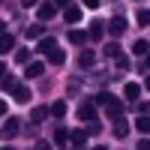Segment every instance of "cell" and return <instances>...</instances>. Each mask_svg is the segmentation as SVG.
<instances>
[{
	"label": "cell",
	"instance_id": "obj_36",
	"mask_svg": "<svg viewBox=\"0 0 150 150\" xmlns=\"http://www.w3.org/2000/svg\"><path fill=\"white\" fill-rule=\"evenodd\" d=\"M21 6H27V9H30V6H36V0H21Z\"/></svg>",
	"mask_w": 150,
	"mask_h": 150
},
{
	"label": "cell",
	"instance_id": "obj_21",
	"mask_svg": "<svg viewBox=\"0 0 150 150\" xmlns=\"http://www.w3.org/2000/svg\"><path fill=\"white\" fill-rule=\"evenodd\" d=\"M45 117H48V108H45V105H39V108H33V114H30V120H33V123H42Z\"/></svg>",
	"mask_w": 150,
	"mask_h": 150
},
{
	"label": "cell",
	"instance_id": "obj_11",
	"mask_svg": "<svg viewBox=\"0 0 150 150\" xmlns=\"http://www.w3.org/2000/svg\"><path fill=\"white\" fill-rule=\"evenodd\" d=\"M63 15H66V21H69V24H78V21H81V6H72V3H69Z\"/></svg>",
	"mask_w": 150,
	"mask_h": 150
},
{
	"label": "cell",
	"instance_id": "obj_38",
	"mask_svg": "<svg viewBox=\"0 0 150 150\" xmlns=\"http://www.w3.org/2000/svg\"><path fill=\"white\" fill-rule=\"evenodd\" d=\"M144 90H150V75H147V78H144Z\"/></svg>",
	"mask_w": 150,
	"mask_h": 150
},
{
	"label": "cell",
	"instance_id": "obj_23",
	"mask_svg": "<svg viewBox=\"0 0 150 150\" xmlns=\"http://www.w3.org/2000/svg\"><path fill=\"white\" fill-rule=\"evenodd\" d=\"M69 141V129H63V126H60L57 132H54V144H66Z\"/></svg>",
	"mask_w": 150,
	"mask_h": 150
},
{
	"label": "cell",
	"instance_id": "obj_33",
	"mask_svg": "<svg viewBox=\"0 0 150 150\" xmlns=\"http://www.w3.org/2000/svg\"><path fill=\"white\" fill-rule=\"evenodd\" d=\"M69 3H72V0H54V6H63V9H66Z\"/></svg>",
	"mask_w": 150,
	"mask_h": 150
},
{
	"label": "cell",
	"instance_id": "obj_15",
	"mask_svg": "<svg viewBox=\"0 0 150 150\" xmlns=\"http://www.w3.org/2000/svg\"><path fill=\"white\" fill-rule=\"evenodd\" d=\"M42 33H45L42 24H30V27L24 30V36H30V39H42Z\"/></svg>",
	"mask_w": 150,
	"mask_h": 150
},
{
	"label": "cell",
	"instance_id": "obj_9",
	"mask_svg": "<svg viewBox=\"0 0 150 150\" xmlns=\"http://www.w3.org/2000/svg\"><path fill=\"white\" fill-rule=\"evenodd\" d=\"M78 63H81L84 69H90V66L96 63V54H93V48H84V51H81V57H78Z\"/></svg>",
	"mask_w": 150,
	"mask_h": 150
},
{
	"label": "cell",
	"instance_id": "obj_17",
	"mask_svg": "<svg viewBox=\"0 0 150 150\" xmlns=\"http://www.w3.org/2000/svg\"><path fill=\"white\" fill-rule=\"evenodd\" d=\"M69 42L72 45H84L87 42V33L84 30H69Z\"/></svg>",
	"mask_w": 150,
	"mask_h": 150
},
{
	"label": "cell",
	"instance_id": "obj_35",
	"mask_svg": "<svg viewBox=\"0 0 150 150\" xmlns=\"http://www.w3.org/2000/svg\"><path fill=\"white\" fill-rule=\"evenodd\" d=\"M0 117H6V102L0 99Z\"/></svg>",
	"mask_w": 150,
	"mask_h": 150
},
{
	"label": "cell",
	"instance_id": "obj_5",
	"mask_svg": "<svg viewBox=\"0 0 150 150\" xmlns=\"http://www.w3.org/2000/svg\"><path fill=\"white\" fill-rule=\"evenodd\" d=\"M123 96H126L129 102H138V99H141V84H135V81H129L126 87H123Z\"/></svg>",
	"mask_w": 150,
	"mask_h": 150
},
{
	"label": "cell",
	"instance_id": "obj_16",
	"mask_svg": "<svg viewBox=\"0 0 150 150\" xmlns=\"http://www.w3.org/2000/svg\"><path fill=\"white\" fill-rule=\"evenodd\" d=\"M114 135H117V138H126V135H129V123L123 120V117L114 123Z\"/></svg>",
	"mask_w": 150,
	"mask_h": 150
},
{
	"label": "cell",
	"instance_id": "obj_27",
	"mask_svg": "<svg viewBox=\"0 0 150 150\" xmlns=\"http://www.w3.org/2000/svg\"><path fill=\"white\" fill-rule=\"evenodd\" d=\"M15 60H18V63L24 66V63H27V60H30V51H27V48H21V51L15 54Z\"/></svg>",
	"mask_w": 150,
	"mask_h": 150
},
{
	"label": "cell",
	"instance_id": "obj_14",
	"mask_svg": "<svg viewBox=\"0 0 150 150\" xmlns=\"http://www.w3.org/2000/svg\"><path fill=\"white\" fill-rule=\"evenodd\" d=\"M105 111H108V114H111V117H120V114H123V105H120V99L114 96V99H111V102L105 105Z\"/></svg>",
	"mask_w": 150,
	"mask_h": 150
},
{
	"label": "cell",
	"instance_id": "obj_3",
	"mask_svg": "<svg viewBox=\"0 0 150 150\" xmlns=\"http://www.w3.org/2000/svg\"><path fill=\"white\" fill-rule=\"evenodd\" d=\"M78 117L87 120V123H93V120H96V102H93V99H90V102H84V105L78 108Z\"/></svg>",
	"mask_w": 150,
	"mask_h": 150
},
{
	"label": "cell",
	"instance_id": "obj_41",
	"mask_svg": "<svg viewBox=\"0 0 150 150\" xmlns=\"http://www.w3.org/2000/svg\"><path fill=\"white\" fill-rule=\"evenodd\" d=\"M93 150H105V147H93Z\"/></svg>",
	"mask_w": 150,
	"mask_h": 150
},
{
	"label": "cell",
	"instance_id": "obj_18",
	"mask_svg": "<svg viewBox=\"0 0 150 150\" xmlns=\"http://www.w3.org/2000/svg\"><path fill=\"white\" fill-rule=\"evenodd\" d=\"M54 12H57V6H54V3H42V6H39V18H42V21H48Z\"/></svg>",
	"mask_w": 150,
	"mask_h": 150
},
{
	"label": "cell",
	"instance_id": "obj_6",
	"mask_svg": "<svg viewBox=\"0 0 150 150\" xmlns=\"http://www.w3.org/2000/svg\"><path fill=\"white\" fill-rule=\"evenodd\" d=\"M48 60H51L54 66H63V63H66V51H63V48H57V45H54L51 51H48Z\"/></svg>",
	"mask_w": 150,
	"mask_h": 150
},
{
	"label": "cell",
	"instance_id": "obj_13",
	"mask_svg": "<svg viewBox=\"0 0 150 150\" xmlns=\"http://www.w3.org/2000/svg\"><path fill=\"white\" fill-rule=\"evenodd\" d=\"M48 114L57 117V120H60V117H66V102H63V99H60V102H54L51 108H48Z\"/></svg>",
	"mask_w": 150,
	"mask_h": 150
},
{
	"label": "cell",
	"instance_id": "obj_1",
	"mask_svg": "<svg viewBox=\"0 0 150 150\" xmlns=\"http://www.w3.org/2000/svg\"><path fill=\"white\" fill-rule=\"evenodd\" d=\"M18 129H21V123H18V117H6L3 120V126H0V138H15L18 135Z\"/></svg>",
	"mask_w": 150,
	"mask_h": 150
},
{
	"label": "cell",
	"instance_id": "obj_8",
	"mask_svg": "<svg viewBox=\"0 0 150 150\" xmlns=\"http://www.w3.org/2000/svg\"><path fill=\"white\" fill-rule=\"evenodd\" d=\"M102 33H105V21H93L90 24V30H87V36H90V39H102Z\"/></svg>",
	"mask_w": 150,
	"mask_h": 150
},
{
	"label": "cell",
	"instance_id": "obj_19",
	"mask_svg": "<svg viewBox=\"0 0 150 150\" xmlns=\"http://www.w3.org/2000/svg\"><path fill=\"white\" fill-rule=\"evenodd\" d=\"M135 129H138L141 135H147V132H150V117H147V114H141L138 120H135Z\"/></svg>",
	"mask_w": 150,
	"mask_h": 150
},
{
	"label": "cell",
	"instance_id": "obj_40",
	"mask_svg": "<svg viewBox=\"0 0 150 150\" xmlns=\"http://www.w3.org/2000/svg\"><path fill=\"white\" fill-rule=\"evenodd\" d=\"M0 150H12V147H9V144H3V147H0Z\"/></svg>",
	"mask_w": 150,
	"mask_h": 150
},
{
	"label": "cell",
	"instance_id": "obj_4",
	"mask_svg": "<svg viewBox=\"0 0 150 150\" xmlns=\"http://www.w3.org/2000/svg\"><path fill=\"white\" fill-rule=\"evenodd\" d=\"M30 87L27 84H15V87H12V99H15V102H30Z\"/></svg>",
	"mask_w": 150,
	"mask_h": 150
},
{
	"label": "cell",
	"instance_id": "obj_28",
	"mask_svg": "<svg viewBox=\"0 0 150 150\" xmlns=\"http://www.w3.org/2000/svg\"><path fill=\"white\" fill-rule=\"evenodd\" d=\"M0 84H3V87H6V90H12V87H15L18 81H15V78H12V75H3V78H0Z\"/></svg>",
	"mask_w": 150,
	"mask_h": 150
},
{
	"label": "cell",
	"instance_id": "obj_30",
	"mask_svg": "<svg viewBox=\"0 0 150 150\" xmlns=\"http://www.w3.org/2000/svg\"><path fill=\"white\" fill-rule=\"evenodd\" d=\"M99 129H102V126H99V123L93 120V123H90V126H87V135H99Z\"/></svg>",
	"mask_w": 150,
	"mask_h": 150
},
{
	"label": "cell",
	"instance_id": "obj_12",
	"mask_svg": "<svg viewBox=\"0 0 150 150\" xmlns=\"http://www.w3.org/2000/svg\"><path fill=\"white\" fill-rule=\"evenodd\" d=\"M69 141H72L75 147H84V141H87V132H84V129H72V132H69Z\"/></svg>",
	"mask_w": 150,
	"mask_h": 150
},
{
	"label": "cell",
	"instance_id": "obj_37",
	"mask_svg": "<svg viewBox=\"0 0 150 150\" xmlns=\"http://www.w3.org/2000/svg\"><path fill=\"white\" fill-rule=\"evenodd\" d=\"M144 66H147V69H150V51H147V54H144Z\"/></svg>",
	"mask_w": 150,
	"mask_h": 150
},
{
	"label": "cell",
	"instance_id": "obj_20",
	"mask_svg": "<svg viewBox=\"0 0 150 150\" xmlns=\"http://www.w3.org/2000/svg\"><path fill=\"white\" fill-rule=\"evenodd\" d=\"M147 51H150V45H147V39H138V42L132 45V54H138V57H144Z\"/></svg>",
	"mask_w": 150,
	"mask_h": 150
},
{
	"label": "cell",
	"instance_id": "obj_24",
	"mask_svg": "<svg viewBox=\"0 0 150 150\" xmlns=\"http://www.w3.org/2000/svg\"><path fill=\"white\" fill-rule=\"evenodd\" d=\"M54 45H57V42L51 39V36H48V39H39V51H42V54H48V51H51Z\"/></svg>",
	"mask_w": 150,
	"mask_h": 150
},
{
	"label": "cell",
	"instance_id": "obj_39",
	"mask_svg": "<svg viewBox=\"0 0 150 150\" xmlns=\"http://www.w3.org/2000/svg\"><path fill=\"white\" fill-rule=\"evenodd\" d=\"M3 75H6V66H3V63H0V78H3Z\"/></svg>",
	"mask_w": 150,
	"mask_h": 150
},
{
	"label": "cell",
	"instance_id": "obj_2",
	"mask_svg": "<svg viewBox=\"0 0 150 150\" xmlns=\"http://www.w3.org/2000/svg\"><path fill=\"white\" fill-rule=\"evenodd\" d=\"M105 30H108L111 36H123V30H126V18H123V15H114L111 21H105Z\"/></svg>",
	"mask_w": 150,
	"mask_h": 150
},
{
	"label": "cell",
	"instance_id": "obj_26",
	"mask_svg": "<svg viewBox=\"0 0 150 150\" xmlns=\"http://www.w3.org/2000/svg\"><path fill=\"white\" fill-rule=\"evenodd\" d=\"M105 54H108V57H117V54H120V45H117V42H108V45H105Z\"/></svg>",
	"mask_w": 150,
	"mask_h": 150
},
{
	"label": "cell",
	"instance_id": "obj_10",
	"mask_svg": "<svg viewBox=\"0 0 150 150\" xmlns=\"http://www.w3.org/2000/svg\"><path fill=\"white\" fill-rule=\"evenodd\" d=\"M42 72H45V66L39 63V60H33V63H27V69H24V75H27V78H39Z\"/></svg>",
	"mask_w": 150,
	"mask_h": 150
},
{
	"label": "cell",
	"instance_id": "obj_22",
	"mask_svg": "<svg viewBox=\"0 0 150 150\" xmlns=\"http://www.w3.org/2000/svg\"><path fill=\"white\" fill-rule=\"evenodd\" d=\"M111 99H114V96H111L108 90H102V93H96V96H93V102H96V105H108Z\"/></svg>",
	"mask_w": 150,
	"mask_h": 150
},
{
	"label": "cell",
	"instance_id": "obj_7",
	"mask_svg": "<svg viewBox=\"0 0 150 150\" xmlns=\"http://www.w3.org/2000/svg\"><path fill=\"white\" fill-rule=\"evenodd\" d=\"M12 48H15V36L12 33H0V54L12 51Z\"/></svg>",
	"mask_w": 150,
	"mask_h": 150
},
{
	"label": "cell",
	"instance_id": "obj_29",
	"mask_svg": "<svg viewBox=\"0 0 150 150\" xmlns=\"http://www.w3.org/2000/svg\"><path fill=\"white\" fill-rule=\"evenodd\" d=\"M114 60H117V69H129V57L126 54H117Z\"/></svg>",
	"mask_w": 150,
	"mask_h": 150
},
{
	"label": "cell",
	"instance_id": "obj_32",
	"mask_svg": "<svg viewBox=\"0 0 150 150\" xmlns=\"http://www.w3.org/2000/svg\"><path fill=\"white\" fill-rule=\"evenodd\" d=\"M138 150H150V141H147V138H141V141H138Z\"/></svg>",
	"mask_w": 150,
	"mask_h": 150
},
{
	"label": "cell",
	"instance_id": "obj_34",
	"mask_svg": "<svg viewBox=\"0 0 150 150\" xmlns=\"http://www.w3.org/2000/svg\"><path fill=\"white\" fill-rule=\"evenodd\" d=\"M84 6H90V9H96V6H99V0H84Z\"/></svg>",
	"mask_w": 150,
	"mask_h": 150
},
{
	"label": "cell",
	"instance_id": "obj_25",
	"mask_svg": "<svg viewBox=\"0 0 150 150\" xmlns=\"http://www.w3.org/2000/svg\"><path fill=\"white\" fill-rule=\"evenodd\" d=\"M135 18H138L141 27H144V24H150V9H138V15H135Z\"/></svg>",
	"mask_w": 150,
	"mask_h": 150
},
{
	"label": "cell",
	"instance_id": "obj_31",
	"mask_svg": "<svg viewBox=\"0 0 150 150\" xmlns=\"http://www.w3.org/2000/svg\"><path fill=\"white\" fill-rule=\"evenodd\" d=\"M33 150H51V144H48V141H39V144H36Z\"/></svg>",
	"mask_w": 150,
	"mask_h": 150
}]
</instances>
